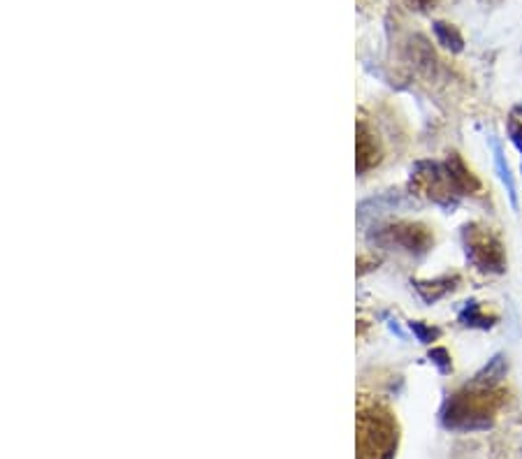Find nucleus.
<instances>
[{"label": "nucleus", "mask_w": 522, "mask_h": 459, "mask_svg": "<svg viewBox=\"0 0 522 459\" xmlns=\"http://www.w3.org/2000/svg\"><path fill=\"white\" fill-rule=\"evenodd\" d=\"M509 135H511V142L516 144V149L522 153V123L518 118H511L509 121Z\"/></svg>", "instance_id": "10"}, {"label": "nucleus", "mask_w": 522, "mask_h": 459, "mask_svg": "<svg viewBox=\"0 0 522 459\" xmlns=\"http://www.w3.org/2000/svg\"><path fill=\"white\" fill-rule=\"evenodd\" d=\"M467 258L483 271H504V246L490 230L485 227H465Z\"/></svg>", "instance_id": "1"}, {"label": "nucleus", "mask_w": 522, "mask_h": 459, "mask_svg": "<svg viewBox=\"0 0 522 459\" xmlns=\"http://www.w3.org/2000/svg\"><path fill=\"white\" fill-rule=\"evenodd\" d=\"M376 160H379V156H376V147H372V137L365 135V130L360 128V137H357V169H367Z\"/></svg>", "instance_id": "5"}, {"label": "nucleus", "mask_w": 522, "mask_h": 459, "mask_svg": "<svg viewBox=\"0 0 522 459\" xmlns=\"http://www.w3.org/2000/svg\"><path fill=\"white\" fill-rule=\"evenodd\" d=\"M460 320H462V325H469V327H490L492 325V322L481 313L476 302H469L467 309L460 313Z\"/></svg>", "instance_id": "7"}, {"label": "nucleus", "mask_w": 522, "mask_h": 459, "mask_svg": "<svg viewBox=\"0 0 522 459\" xmlns=\"http://www.w3.org/2000/svg\"><path fill=\"white\" fill-rule=\"evenodd\" d=\"M492 147H494V163H497L499 176H501V181L506 183V188H509V198H511V202H513V207H518V198H516V183H513V176H511V169H509V165L504 163V153H501V147H499L497 142H492Z\"/></svg>", "instance_id": "6"}, {"label": "nucleus", "mask_w": 522, "mask_h": 459, "mask_svg": "<svg viewBox=\"0 0 522 459\" xmlns=\"http://www.w3.org/2000/svg\"><path fill=\"white\" fill-rule=\"evenodd\" d=\"M411 329L416 332V336L421 339L423 344H430V341H434L436 334H439V332H436V329H432V327H425V325H421V322H411Z\"/></svg>", "instance_id": "9"}, {"label": "nucleus", "mask_w": 522, "mask_h": 459, "mask_svg": "<svg viewBox=\"0 0 522 459\" xmlns=\"http://www.w3.org/2000/svg\"><path fill=\"white\" fill-rule=\"evenodd\" d=\"M434 35H436V40H439V45H443V47L450 49V51H462V47H465V42H462L460 33L452 28V26L443 23V21H436L434 23Z\"/></svg>", "instance_id": "4"}, {"label": "nucleus", "mask_w": 522, "mask_h": 459, "mask_svg": "<svg viewBox=\"0 0 522 459\" xmlns=\"http://www.w3.org/2000/svg\"><path fill=\"white\" fill-rule=\"evenodd\" d=\"M409 3H411V5H416L418 10H425V7H427V5H432L434 0H409Z\"/></svg>", "instance_id": "11"}, {"label": "nucleus", "mask_w": 522, "mask_h": 459, "mask_svg": "<svg viewBox=\"0 0 522 459\" xmlns=\"http://www.w3.org/2000/svg\"><path fill=\"white\" fill-rule=\"evenodd\" d=\"M430 360L436 364V367H439L443 373L446 371H450V357H448V353L443 351V348H434V351L430 353Z\"/></svg>", "instance_id": "8"}, {"label": "nucleus", "mask_w": 522, "mask_h": 459, "mask_svg": "<svg viewBox=\"0 0 522 459\" xmlns=\"http://www.w3.org/2000/svg\"><path fill=\"white\" fill-rule=\"evenodd\" d=\"M390 239L404 246L411 253H425L432 237L423 225H401V227H390Z\"/></svg>", "instance_id": "2"}, {"label": "nucleus", "mask_w": 522, "mask_h": 459, "mask_svg": "<svg viewBox=\"0 0 522 459\" xmlns=\"http://www.w3.org/2000/svg\"><path fill=\"white\" fill-rule=\"evenodd\" d=\"M446 169H448V174H450V178H452V183L457 186V191L465 195V193H472V191H476L478 188V178L469 172V169L465 167V163H462V160L455 156V153H452V156L446 160Z\"/></svg>", "instance_id": "3"}]
</instances>
